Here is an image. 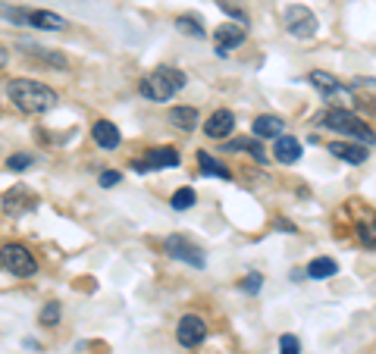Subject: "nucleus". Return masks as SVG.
I'll list each match as a JSON object with an SVG mask.
<instances>
[{"instance_id": "6e6552de", "label": "nucleus", "mask_w": 376, "mask_h": 354, "mask_svg": "<svg viewBox=\"0 0 376 354\" xmlns=\"http://www.w3.org/2000/svg\"><path fill=\"white\" fill-rule=\"evenodd\" d=\"M179 151L175 147H154L144 154V160H135L132 170L135 172H150V170H163V166H179Z\"/></svg>"}, {"instance_id": "9b49d317", "label": "nucleus", "mask_w": 376, "mask_h": 354, "mask_svg": "<svg viewBox=\"0 0 376 354\" xmlns=\"http://www.w3.org/2000/svg\"><path fill=\"white\" fill-rule=\"evenodd\" d=\"M329 154H332L336 160H345V163H351V166L367 163V147H363V145H348V141H332V145H329Z\"/></svg>"}, {"instance_id": "4be33fe9", "label": "nucleus", "mask_w": 376, "mask_h": 354, "mask_svg": "<svg viewBox=\"0 0 376 354\" xmlns=\"http://www.w3.org/2000/svg\"><path fill=\"white\" fill-rule=\"evenodd\" d=\"M169 204H173V210H188V207H194V188H179L173 198H169Z\"/></svg>"}, {"instance_id": "7ed1b4c3", "label": "nucleus", "mask_w": 376, "mask_h": 354, "mask_svg": "<svg viewBox=\"0 0 376 354\" xmlns=\"http://www.w3.org/2000/svg\"><path fill=\"white\" fill-rule=\"evenodd\" d=\"M182 88H185V72H179L175 66H160V70L148 72L138 85L141 97H148V101H169Z\"/></svg>"}, {"instance_id": "412c9836", "label": "nucleus", "mask_w": 376, "mask_h": 354, "mask_svg": "<svg viewBox=\"0 0 376 354\" xmlns=\"http://www.w3.org/2000/svg\"><path fill=\"white\" fill-rule=\"evenodd\" d=\"M175 29H179L182 35H191V38H207L201 19H194V16H179V19H175Z\"/></svg>"}, {"instance_id": "f257e3e1", "label": "nucleus", "mask_w": 376, "mask_h": 354, "mask_svg": "<svg viewBox=\"0 0 376 354\" xmlns=\"http://www.w3.org/2000/svg\"><path fill=\"white\" fill-rule=\"evenodd\" d=\"M6 95H10V101L16 104L22 113H47L56 104V91L41 85V82H35V79H13Z\"/></svg>"}, {"instance_id": "ddd939ff", "label": "nucleus", "mask_w": 376, "mask_h": 354, "mask_svg": "<svg viewBox=\"0 0 376 354\" xmlns=\"http://www.w3.org/2000/svg\"><path fill=\"white\" fill-rule=\"evenodd\" d=\"M307 82H311L313 88H317L323 97H338V95H345V85L338 82V79H332L329 72H320V70H313L311 76H307Z\"/></svg>"}, {"instance_id": "423d86ee", "label": "nucleus", "mask_w": 376, "mask_h": 354, "mask_svg": "<svg viewBox=\"0 0 376 354\" xmlns=\"http://www.w3.org/2000/svg\"><path fill=\"white\" fill-rule=\"evenodd\" d=\"M3 270L13 273V276H31V273L38 270V264L25 245H6L3 248Z\"/></svg>"}, {"instance_id": "cd10ccee", "label": "nucleus", "mask_w": 376, "mask_h": 354, "mask_svg": "<svg viewBox=\"0 0 376 354\" xmlns=\"http://www.w3.org/2000/svg\"><path fill=\"white\" fill-rule=\"evenodd\" d=\"M119 182H123V172H116V170L100 172V188H113V185H119Z\"/></svg>"}, {"instance_id": "f3484780", "label": "nucleus", "mask_w": 376, "mask_h": 354, "mask_svg": "<svg viewBox=\"0 0 376 354\" xmlns=\"http://www.w3.org/2000/svg\"><path fill=\"white\" fill-rule=\"evenodd\" d=\"M169 122H173L175 129H182V132H191V129L198 126V110L194 107H173L169 110Z\"/></svg>"}, {"instance_id": "c85d7f7f", "label": "nucleus", "mask_w": 376, "mask_h": 354, "mask_svg": "<svg viewBox=\"0 0 376 354\" xmlns=\"http://www.w3.org/2000/svg\"><path fill=\"white\" fill-rule=\"evenodd\" d=\"M219 7H223V13H229L232 16V19H238V26H248V19H244V13H242V10H235V7H232V3H226V0H223V3H219Z\"/></svg>"}, {"instance_id": "20e7f679", "label": "nucleus", "mask_w": 376, "mask_h": 354, "mask_svg": "<svg viewBox=\"0 0 376 354\" xmlns=\"http://www.w3.org/2000/svg\"><path fill=\"white\" fill-rule=\"evenodd\" d=\"M285 29H288V35L307 41V38H313V35H317L320 22H317V16H313L311 10L304 7V3H292V7L285 10Z\"/></svg>"}, {"instance_id": "f03ea898", "label": "nucleus", "mask_w": 376, "mask_h": 354, "mask_svg": "<svg viewBox=\"0 0 376 354\" xmlns=\"http://www.w3.org/2000/svg\"><path fill=\"white\" fill-rule=\"evenodd\" d=\"M313 122L332 129V132H338V135H348V138H354L357 145H373L376 141V132L363 120H357L351 110H338V107L323 110V113L313 116Z\"/></svg>"}, {"instance_id": "b1692460", "label": "nucleus", "mask_w": 376, "mask_h": 354, "mask_svg": "<svg viewBox=\"0 0 376 354\" xmlns=\"http://www.w3.org/2000/svg\"><path fill=\"white\" fill-rule=\"evenodd\" d=\"M279 354H301V341L295 339V335H282L279 339Z\"/></svg>"}, {"instance_id": "dca6fc26", "label": "nucleus", "mask_w": 376, "mask_h": 354, "mask_svg": "<svg viewBox=\"0 0 376 354\" xmlns=\"http://www.w3.org/2000/svg\"><path fill=\"white\" fill-rule=\"evenodd\" d=\"M276 160L279 163H298L301 160V141L292 138V135H282V138H276Z\"/></svg>"}, {"instance_id": "f8f14e48", "label": "nucleus", "mask_w": 376, "mask_h": 354, "mask_svg": "<svg viewBox=\"0 0 376 354\" xmlns=\"http://www.w3.org/2000/svg\"><path fill=\"white\" fill-rule=\"evenodd\" d=\"M232 129H235V116H232L229 110H217V113L204 122V135H207V138H226Z\"/></svg>"}, {"instance_id": "bb28decb", "label": "nucleus", "mask_w": 376, "mask_h": 354, "mask_svg": "<svg viewBox=\"0 0 376 354\" xmlns=\"http://www.w3.org/2000/svg\"><path fill=\"white\" fill-rule=\"evenodd\" d=\"M260 285H263V276H260V273H251V276H244L242 289L248 291V295H257V291H260Z\"/></svg>"}, {"instance_id": "1a4fd4ad", "label": "nucleus", "mask_w": 376, "mask_h": 354, "mask_svg": "<svg viewBox=\"0 0 376 354\" xmlns=\"http://www.w3.org/2000/svg\"><path fill=\"white\" fill-rule=\"evenodd\" d=\"M244 41V29L238 26H217L213 29V45H217L219 57H229L232 47H238Z\"/></svg>"}, {"instance_id": "9d476101", "label": "nucleus", "mask_w": 376, "mask_h": 354, "mask_svg": "<svg viewBox=\"0 0 376 354\" xmlns=\"http://www.w3.org/2000/svg\"><path fill=\"white\" fill-rule=\"evenodd\" d=\"M91 138L97 147H104V151H113V147H119V141H123V135H119V129L113 126V122L107 120H97L91 126Z\"/></svg>"}, {"instance_id": "aec40b11", "label": "nucleus", "mask_w": 376, "mask_h": 354, "mask_svg": "<svg viewBox=\"0 0 376 354\" xmlns=\"http://www.w3.org/2000/svg\"><path fill=\"white\" fill-rule=\"evenodd\" d=\"M198 163H201V170H204L207 176H219V179H229V176H232V172L226 170V166L219 163L217 157H210L207 151H198Z\"/></svg>"}, {"instance_id": "5701e85b", "label": "nucleus", "mask_w": 376, "mask_h": 354, "mask_svg": "<svg viewBox=\"0 0 376 354\" xmlns=\"http://www.w3.org/2000/svg\"><path fill=\"white\" fill-rule=\"evenodd\" d=\"M357 239L367 248H376V223H361V226H357Z\"/></svg>"}, {"instance_id": "39448f33", "label": "nucleus", "mask_w": 376, "mask_h": 354, "mask_svg": "<svg viewBox=\"0 0 376 354\" xmlns=\"http://www.w3.org/2000/svg\"><path fill=\"white\" fill-rule=\"evenodd\" d=\"M163 251H166L169 257L182 260V264H191V266H198V270H204V266H207L204 251H201V248L194 245V241H188L185 235H169V239L163 241Z\"/></svg>"}, {"instance_id": "393cba45", "label": "nucleus", "mask_w": 376, "mask_h": 354, "mask_svg": "<svg viewBox=\"0 0 376 354\" xmlns=\"http://www.w3.org/2000/svg\"><path fill=\"white\" fill-rule=\"evenodd\" d=\"M56 320H60V304H56V301H47V307L41 310V323H44V326H54Z\"/></svg>"}, {"instance_id": "6ab92c4d", "label": "nucleus", "mask_w": 376, "mask_h": 354, "mask_svg": "<svg viewBox=\"0 0 376 354\" xmlns=\"http://www.w3.org/2000/svg\"><path fill=\"white\" fill-rule=\"evenodd\" d=\"M338 273V264L332 257H313L311 264H307V276L311 279H329Z\"/></svg>"}, {"instance_id": "a211bd4d", "label": "nucleus", "mask_w": 376, "mask_h": 354, "mask_svg": "<svg viewBox=\"0 0 376 354\" xmlns=\"http://www.w3.org/2000/svg\"><path fill=\"white\" fill-rule=\"evenodd\" d=\"M226 151H248L254 160H267V151H263V145H260V138H235V141H226Z\"/></svg>"}, {"instance_id": "4468645a", "label": "nucleus", "mask_w": 376, "mask_h": 354, "mask_svg": "<svg viewBox=\"0 0 376 354\" xmlns=\"http://www.w3.org/2000/svg\"><path fill=\"white\" fill-rule=\"evenodd\" d=\"M29 26L41 29V32H63V29H66V19L56 16V13H50V10H31Z\"/></svg>"}, {"instance_id": "a878e982", "label": "nucleus", "mask_w": 376, "mask_h": 354, "mask_svg": "<svg viewBox=\"0 0 376 354\" xmlns=\"http://www.w3.org/2000/svg\"><path fill=\"white\" fill-rule=\"evenodd\" d=\"M35 163V157H31V154H16V157H10L6 160V166H10V170H29V166Z\"/></svg>"}, {"instance_id": "0eeeda50", "label": "nucleus", "mask_w": 376, "mask_h": 354, "mask_svg": "<svg viewBox=\"0 0 376 354\" xmlns=\"http://www.w3.org/2000/svg\"><path fill=\"white\" fill-rule=\"evenodd\" d=\"M175 339H179L182 348H198L207 339V323L198 314H185L175 326Z\"/></svg>"}, {"instance_id": "2eb2a0df", "label": "nucleus", "mask_w": 376, "mask_h": 354, "mask_svg": "<svg viewBox=\"0 0 376 354\" xmlns=\"http://www.w3.org/2000/svg\"><path fill=\"white\" fill-rule=\"evenodd\" d=\"M251 129H254V138H282V129H285V122H282L279 116L267 113V116H257Z\"/></svg>"}]
</instances>
